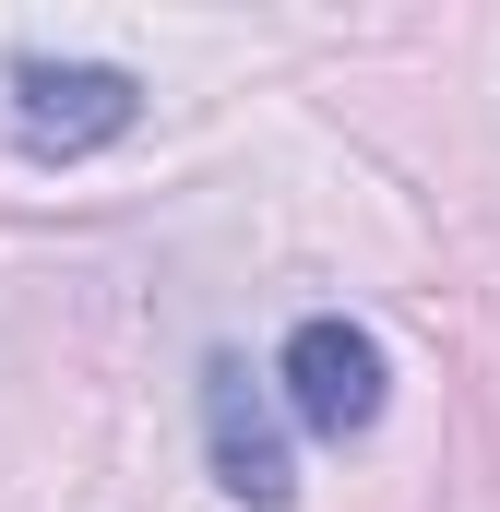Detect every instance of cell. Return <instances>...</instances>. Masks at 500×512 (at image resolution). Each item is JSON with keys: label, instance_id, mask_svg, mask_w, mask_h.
<instances>
[{"label": "cell", "instance_id": "obj_1", "mask_svg": "<svg viewBox=\"0 0 500 512\" xmlns=\"http://www.w3.org/2000/svg\"><path fill=\"white\" fill-rule=\"evenodd\" d=\"M0 84H12V143H24L36 167L108 155V143L143 120V84H131L120 60H48V48H24Z\"/></svg>", "mask_w": 500, "mask_h": 512}, {"label": "cell", "instance_id": "obj_2", "mask_svg": "<svg viewBox=\"0 0 500 512\" xmlns=\"http://www.w3.org/2000/svg\"><path fill=\"white\" fill-rule=\"evenodd\" d=\"M274 382L298 405V429L310 441H370L381 405H393V358H381L370 322H346V310H310L298 334H286V358H274Z\"/></svg>", "mask_w": 500, "mask_h": 512}, {"label": "cell", "instance_id": "obj_3", "mask_svg": "<svg viewBox=\"0 0 500 512\" xmlns=\"http://www.w3.org/2000/svg\"><path fill=\"white\" fill-rule=\"evenodd\" d=\"M203 441H215V489L250 512H286L298 501V465H286V429H274V405L250 382L239 346H215L203 358Z\"/></svg>", "mask_w": 500, "mask_h": 512}]
</instances>
